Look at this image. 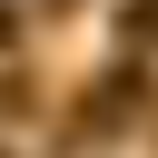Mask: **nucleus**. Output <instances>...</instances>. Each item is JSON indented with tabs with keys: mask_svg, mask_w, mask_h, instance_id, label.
I'll list each match as a JSON object with an SVG mask.
<instances>
[{
	"mask_svg": "<svg viewBox=\"0 0 158 158\" xmlns=\"http://www.w3.org/2000/svg\"><path fill=\"white\" fill-rule=\"evenodd\" d=\"M128 40H158V0H128V20H118Z\"/></svg>",
	"mask_w": 158,
	"mask_h": 158,
	"instance_id": "nucleus-1",
	"label": "nucleus"
},
{
	"mask_svg": "<svg viewBox=\"0 0 158 158\" xmlns=\"http://www.w3.org/2000/svg\"><path fill=\"white\" fill-rule=\"evenodd\" d=\"M10 109H30V89H20V79H0V118H10Z\"/></svg>",
	"mask_w": 158,
	"mask_h": 158,
	"instance_id": "nucleus-2",
	"label": "nucleus"
},
{
	"mask_svg": "<svg viewBox=\"0 0 158 158\" xmlns=\"http://www.w3.org/2000/svg\"><path fill=\"white\" fill-rule=\"evenodd\" d=\"M10 30H20V20H10V0H0V49H10Z\"/></svg>",
	"mask_w": 158,
	"mask_h": 158,
	"instance_id": "nucleus-3",
	"label": "nucleus"
}]
</instances>
